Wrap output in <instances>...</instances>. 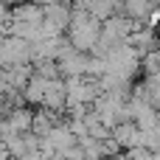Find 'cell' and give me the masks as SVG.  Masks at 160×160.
<instances>
[{"instance_id": "obj_1", "label": "cell", "mask_w": 160, "mask_h": 160, "mask_svg": "<svg viewBox=\"0 0 160 160\" xmlns=\"http://www.w3.org/2000/svg\"><path fill=\"white\" fill-rule=\"evenodd\" d=\"M68 45L79 53L96 51L98 45V34H101V22L84 11H70V22H68Z\"/></svg>"}, {"instance_id": "obj_2", "label": "cell", "mask_w": 160, "mask_h": 160, "mask_svg": "<svg viewBox=\"0 0 160 160\" xmlns=\"http://www.w3.org/2000/svg\"><path fill=\"white\" fill-rule=\"evenodd\" d=\"M0 160H11V158H8V152H6V146H3V141H0Z\"/></svg>"}]
</instances>
